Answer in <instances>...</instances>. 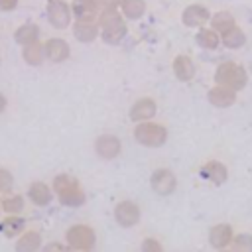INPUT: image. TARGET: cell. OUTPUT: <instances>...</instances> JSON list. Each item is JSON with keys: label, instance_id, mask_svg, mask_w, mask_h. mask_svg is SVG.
Wrapping results in <instances>:
<instances>
[{"label": "cell", "instance_id": "cell-25", "mask_svg": "<svg viewBox=\"0 0 252 252\" xmlns=\"http://www.w3.org/2000/svg\"><path fill=\"white\" fill-rule=\"evenodd\" d=\"M16 6V0H0V10H12Z\"/></svg>", "mask_w": 252, "mask_h": 252}, {"label": "cell", "instance_id": "cell-5", "mask_svg": "<svg viewBox=\"0 0 252 252\" xmlns=\"http://www.w3.org/2000/svg\"><path fill=\"white\" fill-rule=\"evenodd\" d=\"M142 219V209L136 201L132 199H124V201H118L116 207H114V220L118 226L122 228H132L140 222Z\"/></svg>", "mask_w": 252, "mask_h": 252}, {"label": "cell", "instance_id": "cell-17", "mask_svg": "<svg viewBox=\"0 0 252 252\" xmlns=\"http://www.w3.org/2000/svg\"><path fill=\"white\" fill-rule=\"evenodd\" d=\"M173 73L177 77V81L181 83H187L195 77V67H193V61L187 59V57H177L173 61Z\"/></svg>", "mask_w": 252, "mask_h": 252}, {"label": "cell", "instance_id": "cell-3", "mask_svg": "<svg viewBox=\"0 0 252 252\" xmlns=\"http://www.w3.org/2000/svg\"><path fill=\"white\" fill-rule=\"evenodd\" d=\"M65 244L75 252H91L96 244V234L89 224H71L65 230Z\"/></svg>", "mask_w": 252, "mask_h": 252}, {"label": "cell", "instance_id": "cell-16", "mask_svg": "<svg viewBox=\"0 0 252 252\" xmlns=\"http://www.w3.org/2000/svg\"><path fill=\"white\" fill-rule=\"evenodd\" d=\"M26 209V199L20 193H8L2 197V213L4 215H22Z\"/></svg>", "mask_w": 252, "mask_h": 252}, {"label": "cell", "instance_id": "cell-2", "mask_svg": "<svg viewBox=\"0 0 252 252\" xmlns=\"http://www.w3.org/2000/svg\"><path fill=\"white\" fill-rule=\"evenodd\" d=\"M167 128L159 122H138L134 126V140L144 148H161L167 142Z\"/></svg>", "mask_w": 252, "mask_h": 252}, {"label": "cell", "instance_id": "cell-9", "mask_svg": "<svg viewBox=\"0 0 252 252\" xmlns=\"http://www.w3.org/2000/svg\"><path fill=\"white\" fill-rule=\"evenodd\" d=\"M232 238H234V230L228 222H217L209 228V244L215 250L228 248L232 244Z\"/></svg>", "mask_w": 252, "mask_h": 252}, {"label": "cell", "instance_id": "cell-7", "mask_svg": "<svg viewBox=\"0 0 252 252\" xmlns=\"http://www.w3.org/2000/svg\"><path fill=\"white\" fill-rule=\"evenodd\" d=\"M122 152V142L114 134H100L94 140V154L100 159H114Z\"/></svg>", "mask_w": 252, "mask_h": 252}, {"label": "cell", "instance_id": "cell-26", "mask_svg": "<svg viewBox=\"0 0 252 252\" xmlns=\"http://www.w3.org/2000/svg\"><path fill=\"white\" fill-rule=\"evenodd\" d=\"M6 106H8V98H6L4 93H0V114L6 110Z\"/></svg>", "mask_w": 252, "mask_h": 252}, {"label": "cell", "instance_id": "cell-8", "mask_svg": "<svg viewBox=\"0 0 252 252\" xmlns=\"http://www.w3.org/2000/svg\"><path fill=\"white\" fill-rule=\"evenodd\" d=\"M156 112H158V102L152 98V96H142V98H138L132 106H130V112H128V116H130V120L132 122H148V120H152L154 116H156Z\"/></svg>", "mask_w": 252, "mask_h": 252}, {"label": "cell", "instance_id": "cell-6", "mask_svg": "<svg viewBox=\"0 0 252 252\" xmlns=\"http://www.w3.org/2000/svg\"><path fill=\"white\" fill-rule=\"evenodd\" d=\"M150 185H152L154 193L167 197L177 189V177L169 167H158V169H154V173L150 177Z\"/></svg>", "mask_w": 252, "mask_h": 252}, {"label": "cell", "instance_id": "cell-4", "mask_svg": "<svg viewBox=\"0 0 252 252\" xmlns=\"http://www.w3.org/2000/svg\"><path fill=\"white\" fill-rule=\"evenodd\" d=\"M215 83L217 85H222V87H228L232 91H242L248 83V77H246V71L234 63H226L222 67L217 69V75H215Z\"/></svg>", "mask_w": 252, "mask_h": 252}, {"label": "cell", "instance_id": "cell-24", "mask_svg": "<svg viewBox=\"0 0 252 252\" xmlns=\"http://www.w3.org/2000/svg\"><path fill=\"white\" fill-rule=\"evenodd\" d=\"M39 252H71V248H69L65 242H59V240H51V242L43 244Z\"/></svg>", "mask_w": 252, "mask_h": 252}, {"label": "cell", "instance_id": "cell-18", "mask_svg": "<svg viewBox=\"0 0 252 252\" xmlns=\"http://www.w3.org/2000/svg\"><path fill=\"white\" fill-rule=\"evenodd\" d=\"M22 57L28 65H39L45 57V51H43V45L33 41L30 45H24V51H22Z\"/></svg>", "mask_w": 252, "mask_h": 252}, {"label": "cell", "instance_id": "cell-12", "mask_svg": "<svg viewBox=\"0 0 252 252\" xmlns=\"http://www.w3.org/2000/svg\"><path fill=\"white\" fill-rule=\"evenodd\" d=\"M43 246V236L37 230H24L14 244L16 252H39Z\"/></svg>", "mask_w": 252, "mask_h": 252}, {"label": "cell", "instance_id": "cell-10", "mask_svg": "<svg viewBox=\"0 0 252 252\" xmlns=\"http://www.w3.org/2000/svg\"><path fill=\"white\" fill-rule=\"evenodd\" d=\"M199 171H201V177L207 179V181H211L213 185H222V183L226 181V177H228L226 165H224L222 161H219V159H209V161H205Z\"/></svg>", "mask_w": 252, "mask_h": 252}, {"label": "cell", "instance_id": "cell-14", "mask_svg": "<svg viewBox=\"0 0 252 252\" xmlns=\"http://www.w3.org/2000/svg\"><path fill=\"white\" fill-rule=\"evenodd\" d=\"M26 230V220L22 215H6L0 220V232L6 238H18Z\"/></svg>", "mask_w": 252, "mask_h": 252}, {"label": "cell", "instance_id": "cell-21", "mask_svg": "<svg viewBox=\"0 0 252 252\" xmlns=\"http://www.w3.org/2000/svg\"><path fill=\"white\" fill-rule=\"evenodd\" d=\"M12 187H14V175H12V171L6 169V167H0V195L12 193Z\"/></svg>", "mask_w": 252, "mask_h": 252}, {"label": "cell", "instance_id": "cell-11", "mask_svg": "<svg viewBox=\"0 0 252 252\" xmlns=\"http://www.w3.org/2000/svg\"><path fill=\"white\" fill-rule=\"evenodd\" d=\"M53 187L47 185L45 181H32L28 187V199L35 207H47L53 201Z\"/></svg>", "mask_w": 252, "mask_h": 252}, {"label": "cell", "instance_id": "cell-13", "mask_svg": "<svg viewBox=\"0 0 252 252\" xmlns=\"http://www.w3.org/2000/svg\"><path fill=\"white\" fill-rule=\"evenodd\" d=\"M207 98L217 108H228V106H232L236 102V91H232L228 87H222V85H215L209 91Z\"/></svg>", "mask_w": 252, "mask_h": 252}, {"label": "cell", "instance_id": "cell-20", "mask_svg": "<svg viewBox=\"0 0 252 252\" xmlns=\"http://www.w3.org/2000/svg\"><path fill=\"white\" fill-rule=\"evenodd\" d=\"M230 250L232 252H252V234H248V232L234 234Z\"/></svg>", "mask_w": 252, "mask_h": 252}, {"label": "cell", "instance_id": "cell-15", "mask_svg": "<svg viewBox=\"0 0 252 252\" xmlns=\"http://www.w3.org/2000/svg\"><path fill=\"white\" fill-rule=\"evenodd\" d=\"M45 51V59H49L51 63H63L69 57V47L63 39H49L43 45Z\"/></svg>", "mask_w": 252, "mask_h": 252}, {"label": "cell", "instance_id": "cell-23", "mask_svg": "<svg viewBox=\"0 0 252 252\" xmlns=\"http://www.w3.org/2000/svg\"><path fill=\"white\" fill-rule=\"evenodd\" d=\"M140 250H142V252H163V246H161V242H159L158 238L148 236V238L142 240Z\"/></svg>", "mask_w": 252, "mask_h": 252}, {"label": "cell", "instance_id": "cell-28", "mask_svg": "<svg viewBox=\"0 0 252 252\" xmlns=\"http://www.w3.org/2000/svg\"><path fill=\"white\" fill-rule=\"evenodd\" d=\"M0 213H2V195H0Z\"/></svg>", "mask_w": 252, "mask_h": 252}, {"label": "cell", "instance_id": "cell-19", "mask_svg": "<svg viewBox=\"0 0 252 252\" xmlns=\"http://www.w3.org/2000/svg\"><path fill=\"white\" fill-rule=\"evenodd\" d=\"M14 37L20 45H30V43L37 41V28L35 26H22V28H18Z\"/></svg>", "mask_w": 252, "mask_h": 252}, {"label": "cell", "instance_id": "cell-1", "mask_svg": "<svg viewBox=\"0 0 252 252\" xmlns=\"http://www.w3.org/2000/svg\"><path fill=\"white\" fill-rule=\"evenodd\" d=\"M51 187H53L57 201L65 207H81L87 201L81 181L69 173H57L51 181Z\"/></svg>", "mask_w": 252, "mask_h": 252}, {"label": "cell", "instance_id": "cell-22", "mask_svg": "<svg viewBox=\"0 0 252 252\" xmlns=\"http://www.w3.org/2000/svg\"><path fill=\"white\" fill-rule=\"evenodd\" d=\"M49 14H51V22L55 24V26H65L67 24V14H65V8L61 6V4H51L49 6Z\"/></svg>", "mask_w": 252, "mask_h": 252}, {"label": "cell", "instance_id": "cell-27", "mask_svg": "<svg viewBox=\"0 0 252 252\" xmlns=\"http://www.w3.org/2000/svg\"><path fill=\"white\" fill-rule=\"evenodd\" d=\"M217 252H232L230 248H222V250H217Z\"/></svg>", "mask_w": 252, "mask_h": 252}]
</instances>
